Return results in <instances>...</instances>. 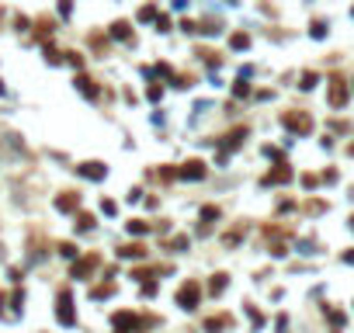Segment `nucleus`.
Here are the masks:
<instances>
[{
  "label": "nucleus",
  "instance_id": "2eb2a0df",
  "mask_svg": "<svg viewBox=\"0 0 354 333\" xmlns=\"http://www.w3.org/2000/svg\"><path fill=\"white\" fill-rule=\"evenodd\" d=\"M209 292H212V295H222V292H226V275H216V278H212V281H209Z\"/></svg>",
  "mask_w": 354,
  "mask_h": 333
},
{
  "label": "nucleus",
  "instance_id": "39448f33",
  "mask_svg": "<svg viewBox=\"0 0 354 333\" xmlns=\"http://www.w3.org/2000/svg\"><path fill=\"white\" fill-rule=\"evenodd\" d=\"M330 104H334V108H344V104H347V83H344V80H334V83H330Z\"/></svg>",
  "mask_w": 354,
  "mask_h": 333
},
{
  "label": "nucleus",
  "instance_id": "412c9836",
  "mask_svg": "<svg viewBox=\"0 0 354 333\" xmlns=\"http://www.w3.org/2000/svg\"><path fill=\"white\" fill-rule=\"evenodd\" d=\"M323 35H327V24H323V21H316V24H313V39H323Z\"/></svg>",
  "mask_w": 354,
  "mask_h": 333
},
{
  "label": "nucleus",
  "instance_id": "bb28decb",
  "mask_svg": "<svg viewBox=\"0 0 354 333\" xmlns=\"http://www.w3.org/2000/svg\"><path fill=\"white\" fill-rule=\"evenodd\" d=\"M344 260H347V264H354V250H351V254H347V257H344Z\"/></svg>",
  "mask_w": 354,
  "mask_h": 333
},
{
  "label": "nucleus",
  "instance_id": "5701e85b",
  "mask_svg": "<svg viewBox=\"0 0 354 333\" xmlns=\"http://www.w3.org/2000/svg\"><path fill=\"white\" fill-rule=\"evenodd\" d=\"M247 42H250L247 35H233V49H247Z\"/></svg>",
  "mask_w": 354,
  "mask_h": 333
},
{
  "label": "nucleus",
  "instance_id": "f8f14e48",
  "mask_svg": "<svg viewBox=\"0 0 354 333\" xmlns=\"http://www.w3.org/2000/svg\"><path fill=\"white\" fill-rule=\"evenodd\" d=\"M229 326V316H212L209 323H205V330L209 333H219V330H226Z\"/></svg>",
  "mask_w": 354,
  "mask_h": 333
},
{
  "label": "nucleus",
  "instance_id": "20e7f679",
  "mask_svg": "<svg viewBox=\"0 0 354 333\" xmlns=\"http://www.w3.org/2000/svg\"><path fill=\"white\" fill-rule=\"evenodd\" d=\"M98 264H101V257H98V254H87L83 260H77V264H73V278H91Z\"/></svg>",
  "mask_w": 354,
  "mask_h": 333
},
{
  "label": "nucleus",
  "instance_id": "b1692460",
  "mask_svg": "<svg viewBox=\"0 0 354 333\" xmlns=\"http://www.w3.org/2000/svg\"><path fill=\"white\" fill-rule=\"evenodd\" d=\"M59 254H63V257H73V254H77V247H73V243H63V247H59Z\"/></svg>",
  "mask_w": 354,
  "mask_h": 333
},
{
  "label": "nucleus",
  "instance_id": "f3484780",
  "mask_svg": "<svg viewBox=\"0 0 354 333\" xmlns=\"http://www.w3.org/2000/svg\"><path fill=\"white\" fill-rule=\"evenodd\" d=\"M201 219H205V222H212V219H219V208H212V205H205V208H201Z\"/></svg>",
  "mask_w": 354,
  "mask_h": 333
},
{
  "label": "nucleus",
  "instance_id": "4468645a",
  "mask_svg": "<svg viewBox=\"0 0 354 333\" xmlns=\"http://www.w3.org/2000/svg\"><path fill=\"white\" fill-rule=\"evenodd\" d=\"M111 35H115V39H129V35H132L129 21H115V24H111Z\"/></svg>",
  "mask_w": 354,
  "mask_h": 333
},
{
  "label": "nucleus",
  "instance_id": "0eeeda50",
  "mask_svg": "<svg viewBox=\"0 0 354 333\" xmlns=\"http://www.w3.org/2000/svg\"><path fill=\"white\" fill-rule=\"evenodd\" d=\"M56 208H59V212H77V208H80V195H73V191H63V195L56 198Z\"/></svg>",
  "mask_w": 354,
  "mask_h": 333
},
{
  "label": "nucleus",
  "instance_id": "c756f323",
  "mask_svg": "<svg viewBox=\"0 0 354 333\" xmlns=\"http://www.w3.org/2000/svg\"><path fill=\"white\" fill-rule=\"evenodd\" d=\"M351 226H354V222H351Z\"/></svg>",
  "mask_w": 354,
  "mask_h": 333
},
{
  "label": "nucleus",
  "instance_id": "f257e3e1",
  "mask_svg": "<svg viewBox=\"0 0 354 333\" xmlns=\"http://www.w3.org/2000/svg\"><path fill=\"white\" fill-rule=\"evenodd\" d=\"M198 298H201L198 281H188V285L177 288V306H181V309H198Z\"/></svg>",
  "mask_w": 354,
  "mask_h": 333
},
{
  "label": "nucleus",
  "instance_id": "393cba45",
  "mask_svg": "<svg viewBox=\"0 0 354 333\" xmlns=\"http://www.w3.org/2000/svg\"><path fill=\"white\" fill-rule=\"evenodd\" d=\"M302 87H306V90H309V87H316V73H306V77H302Z\"/></svg>",
  "mask_w": 354,
  "mask_h": 333
},
{
  "label": "nucleus",
  "instance_id": "6e6552de",
  "mask_svg": "<svg viewBox=\"0 0 354 333\" xmlns=\"http://www.w3.org/2000/svg\"><path fill=\"white\" fill-rule=\"evenodd\" d=\"M118 257H122V260H139V257H146V247H142V243H125V247L118 250Z\"/></svg>",
  "mask_w": 354,
  "mask_h": 333
},
{
  "label": "nucleus",
  "instance_id": "f03ea898",
  "mask_svg": "<svg viewBox=\"0 0 354 333\" xmlns=\"http://www.w3.org/2000/svg\"><path fill=\"white\" fill-rule=\"evenodd\" d=\"M56 316H59V323H63V326H73V323H77V313H73V298H70V292H59Z\"/></svg>",
  "mask_w": 354,
  "mask_h": 333
},
{
  "label": "nucleus",
  "instance_id": "ddd939ff",
  "mask_svg": "<svg viewBox=\"0 0 354 333\" xmlns=\"http://www.w3.org/2000/svg\"><path fill=\"white\" fill-rule=\"evenodd\" d=\"M77 87L87 94V98H98V87H94V80L91 77H77Z\"/></svg>",
  "mask_w": 354,
  "mask_h": 333
},
{
  "label": "nucleus",
  "instance_id": "4be33fe9",
  "mask_svg": "<svg viewBox=\"0 0 354 333\" xmlns=\"http://www.w3.org/2000/svg\"><path fill=\"white\" fill-rule=\"evenodd\" d=\"M243 94H250V87L243 83V77H240V80H236V98H243Z\"/></svg>",
  "mask_w": 354,
  "mask_h": 333
},
{
  "label": "nucleus",
  "instance_id": "cd10ccee",
  "mask_svg": "<svg viewBox=\"0 0 354 333\" xmlns=\"http://www.w3.org/2000/svg\"><path fill=\"white\" fill-rule=\"evenodd\" d=\"M351 153H354V142H351Z\"/></svg>",
  "mask_w": 354,
  "mask_h": 333
},
{
  "label": "nucleus",
  "instance_id": "aec40b11",
  "mask_svg": "<svg viewBox=\"0 0 354 333\" xmlns=\"http://www.w3.org/2000/svg\"><path fill=\"white\" fill-rule=\"evenodd\" d=\"M146 229H150V226H146V222H139V219L129 222V233H146Z\"/></svg>",
  "mask_w": 354,
  "mask_h": 333
},
{
  "label": "nucleus",
  "instance_id": "a878e982",
  "mask_svg": "<svg viewBox=\"0 0 354 333\" xmlns=\"http://www.w3.org/2000/svg\"><path fill=\"white\" fill-rule=\"evenodd\" d=\"M66 63H73V66H83V59H80L77 52H66Z\"/></svg>",
  "mask_w": 354,
  "mask_h": 333
},
{
  "label": "nucleus",
  "instance_id": "dca6fc26",
  "mask_svg": "<svg viewBox=\"0 0 354 333\" xmlns=\"http://www.w3.org/2000/svg\"><path fill=\"white\" fill-rule=\"evenodd\" d=\"M77 229H80V233H87V229H94V216H87V212H80V216H77Z\"/></svg>",
  "mask_w": 354,
  "mask_h": 333
},
{
  "label": "nucleus",
  "instance_id": "9d476101",
  "mask_svg": "<svg viewBox=\"0 0 354 333\" xmlns=\"http://www.w3.org/2000/svg\"><path fill=\"white\" fill-rule=\"evenodd\" d=\"M285 180H292V170H288V167H278V170H271V174L264 177V184H285Z\"/></svg>",
  "mask_w": 354,
  "mask_h": 333
},
{
  "label": "nucleus",
  "instance_id": "1a4fd4ad",
  "mask_svg": "<svg viewBox=\"0 0 354 333\" xmlns=\"http://www.w3.org/2000/svg\"><path fill=\"white\" fill-rule=\"evenodd\" d=\"M115 326H118V330H136V326H139V316L136 313H118L115 316Z\"/></svg>",
  "mask_w": 354,
  "mask_h": 333
},
{
  "label": "nucleus",
  "instance_id": "9b49d317",
  "mask_svg": "<svg viewBox=\"0 0 354 333\" xmlns=\"http://www.w3.org/2000/svg\"><path fill=\"white\" fill-rule=\"evenodd\" d=\"M77 170L83 177H91V180H101V177H104V167H101V163H83V167H77Z\"/></svg>",
  "mask_w": 354,
  "mask_h": 333
},
{
  "label": "nucleus",
  "instance_id": "423d86ee",
  "mask_svg": "<svg viewBox=\"0 0 354 333\" xmlns=\"http://www.w3.org/2000/svg\"><path fill=\"white\" fill-rule=\"evenodd\" d=\"M181 177H188V180H201V177H205V163H201V160H188V163L181 167Z\"/></svg>",
  "mask_w": 354,
  "mask_h": 333
},
{
  "label": "nucleus",
  "instance_id": "6ab92c4d",
  "mask_svg": "<svg viewBox=\"0 0 354 333\" xmlns=\"http://www.w3.org/2000/svg\"><path fill=\"white\" fill-rule=\"evenodd\" d=\"M157 18V7H142V11H139V21H153Z\"/></svg>",
  "mask_w": 354,
  "mask_h": 333
},
{
  "label": "nucleus",
  "instance_id": "c85d7f7f",
  "mask_svg": "<svg viewBox=\"0 0 354 333\" xmlns=\"http://www.w3.org/2000/svg\"><path fill=\"white\" fill-rule=\"evenodd\" d=\"M229 4H236V0H229Z\"/></svg>",
  "mask_w": 354,
  "mask_h": 333
},
{
  "label": "nucleus",
  "instance_id": "a211bd4d",
  "mask_svg": "<svg viewBox=\"0 0 354 333\" xmlns=\"http://www.w3.org/2000/svg\"><path fill=\"white\" fill-rule=\"evenodd\" d=\"M111 292H115L111 285H98V288H94V292H91V295H94V298H104V295H111Z\"/></svg>",
  "mask_w": 354,
  "mask_h": 333
},
{
  "label": "nucleus",
  "instance_id": "7ed1b4c3",
  "mask_svg": "<svg viewBox=\"0 0 354 333\" xmlns=\"http://www.w3.org/2000/svg\"><path fill=\"white\" fill-rule=\"evenodd\" d=\"M285 125H288L292 132H299V136H306V132L313 129V118L302 115V111H299V115H295V111H288V115H285Z\"/></svg>",
  "mask_w": 354,
  "mask_h": 333
}]
</instances>
